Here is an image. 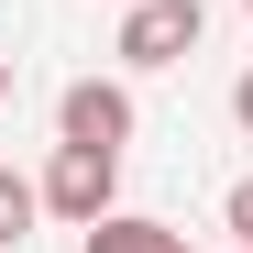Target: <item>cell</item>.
Returning <instances> with one entry per match:
<instances>
[{
  "mask_svg": "<svg viewBox=\"0 0 253 253\" xmlns=\"http://www.w3.org/2000/svg\"><path fill=\"white\" fill-rule=\"evenodd\" d=\"M44 209L77 220V231L110 220V209H121V154H110V143H55V165H44Z\"/></svg>",
  "mask_w": 253,
  "mask_h": 253,
  "instance_id": "1",
  "label": "cell"
},
{
  "mask_svg": "<svg viewBox=\"0 0 253 253\" xmlns=\"http://www.w3.org/2000/svg\"><path fill=\"white\" fill-rule=\"evenodd\" d=\"M55 143H132V88L121 77H77V88L55 99Z\"/></svg>",
  "mask_w": 253,
  "mask_h": 253,
  "instance_id": "3",
  "label": "cell"
},
{
  "mask_svg": "<svg viewBox=\"0 0 253 253\" xmlns=\"http://www.w3.org/2000/svg\"><path fill=\"white\" fill-rule=\"evenodd\" d=\"M231 242H242V253H253V176H242V187H231Z\"/></svg>",
  "mask_w": 253,
  "mask_h": 253,
  "instance_id": "6",
  "label": "cell"
},
{
  "mask_svg": "<svg viewBox=\"0 0 253 253\" xmlns=\"http://www.w3.org/2000/svg\"><path fill=\"white\" fill-rule=\"evenodd\" d=\"M121 11H132V0H121Z\"/></svg>",
  "mask_w": 253,
  "mask_h": 253,
  "instance_id": "9",
  "label": "cell"
},
{
  "mask_svg": "<svg viewBox=\"0 0 253 253\" xmlns=\"http://www.w3.org/2000/svg\"><path fill=\"white\" fill-rule=\"evenodd\" d=\"M33 220H44V176H11V165H0V253H11Z\"/></svg>",
  "mask_w": 253,
  "mask_h": 253,
  "instance_id": "5",
  "label": "cell"
},
{
  "mask_svg": "<svg viewBox=\"0 0 253 253\" xmlns=\"http://www.w3.org/2000/svg\"><path fill=\"white\" fill-rule=\"evenodd\" d=\"M198 33H209L198 0H132V11H121V66H187Z\"/></svg>",
  "mask_w": 253,
  "mask_h": 253,
  "instance_id": "2",
  "label": "cell"
},
{
  "mask_svg": "<svg viewBox=\"0 0 253 253\" xmlns=\"http://www.w3.org/2000/svg\"><path fill=\"white\" fill-rule=\"evenodd\" d=\"M0 110H11V55H0Z\"/></svg>",
  "mask_w": 253,
  "mask_h": 253,
  "instance_id": "8",
  "label": "cell"
},
{
  "mask_svg": "<svg viewBox=\"0 0 253 253\" xmlns=\"http://www.w3.org/2000/svg\"><path fill=\"white\" fill-rule=\"evenodd\" d=\"M242 11H253V0H242Z\"/></svg>",
  "mask_w": 253,
  "mask_h": 253,
  "instance_id": "10",
  "label": "cell"
},
{
  "mask_svg": "<svg viewBox=\"0 0 253 253\" xmlns=\"http://www.w3.org/2000/svg\"><path fill=\"white\" fill-rule=\"evenodd\" d=\"M231 121H242V132H253V66L231 77Z\"/></svg>",
  "mask_w": 253,
  "mask_h": 253,
  "instance_id": "7",
  "label": "cell"
},
{
  "mask_svg": "<svg viewBox=\"0 0 253 253\" xmlns=\"http://www.w3.org/2000/svg\"><path fill=\"white\" fill-rule=\"evenodd\" d=\"M77 253H187V231L176 220H143V209H110V220H88Z\"/></svg>",
  "mask_w": 253,
  "mask_h": 253,
  "instance_id": "4",
  "label": "cell"
}]
</instances>
